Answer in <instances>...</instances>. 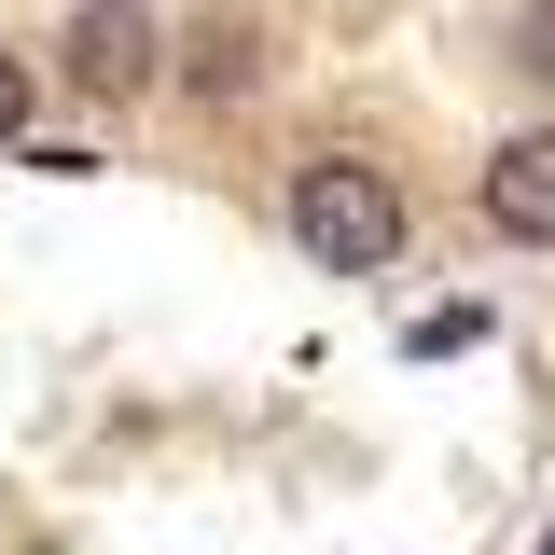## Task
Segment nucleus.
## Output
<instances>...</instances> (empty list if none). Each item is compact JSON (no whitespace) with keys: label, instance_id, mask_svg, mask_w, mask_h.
<instances>
[{"label":"nucleus","instance_id":"obj_7","mask_svg":"<svg viewBox=\"0 0 555 555\" xmlns=\"http://www.w3.org/2000/svg\"><path fill=\"white\" fill-rule=\"evenodd\" d=\"M542 555H555V528H542Z\"/></svg>","mask_w":555,"mask_h":555},{"label":"nucleus","instance_id":"obj_6","mask_svg":"<svg viewBox=\"0 0 555 555\" xmlns=\"http://www.w3.org/2000/svg\"><path fill=\"white\" fill-rule=\"evenodd\" d=\"M528 69H542V83H555V0H542V14H528Z\"/></svg>","mask_w":555,"mask_h":555},{"label":"nucleus","instance_id":"obj_1","mask_svg":"<svg viewBox=\"0 0 555 555\" xmlns=\"http://www.w3.org/2000/svg\"><path fill=\"white\" fill-rule=\"evenodd\" d=\"M292 236H306L334 278H375L389 250H403V195H389L375 167H334V153H320V167L292 181Z\"/></svg>","mask_w":555,"mask_h":555},{"label":"nucleus","instance_id":"obj_2","mask_svg":"<svg viewBox=\"0 0 555 555\" xmlns=\"http://www.w3.org/2000/svg\"><path fill=\"white\" fill-rule=\"evenodd\" d=\"M69 83H83V98H139V83H153V14H139V0H83V14H69Z\"/></svg>","mask_w":555,"mask_h":555},{"label":"nucleus","instance_id":"obj_3","mask_svg":"<svg viewBox=\"0 0 555 555\" xmlns=\"http://www.w3.org/2000/svg\"><path fill=\"white\" fill-rule=\"evenodd\" d=\"M486 222L528 236V250H555V139H500L486 153Z\"/></svg>","mask_w":555,"mask_h":555},{"label":"nucleus","instance_id":"obj_5","mask_svg":"<svg viewBox=\"0 0 555 555\" xmlns=\"http://www.w3.org/2000/svg\"><path fill=\"white\" fill-rule=\"evenodd\" d=\"M0 139H28V69L0 56Z\"/></svg>","mask_w":555,"mask_h":555},{"label":"nucleus","instance_id":"obj_4","mask_svg":"<svg viewBox=\"0 0 555 555\" xmlns=\"http://www.w3.org/2000/svg\"><path fill=\"white\" fill-rule=\"evenodd\" d=\"M181 69H195L208 98H222V83H250V56H236V42H222V28H195V56H181Z\"/></svg>","mask_w":555,"mask_h":555}]
</instances>
